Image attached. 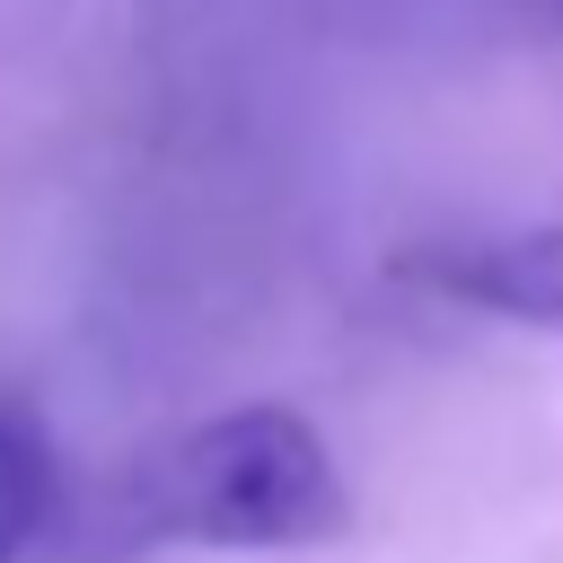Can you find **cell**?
<instances>
[{
    "instance_id": "cell-1",
    "label": "cell",
    "mask_w": 563,
    "mask_h": 563,
    "mask_svg": "<svg viewBox=\"0 0 563 563\" xmlns=\"http://www.w3.org/2000/svg\"><path fill=\"white\" fill-rule=\"evenodd\" d=\"M70 563H132L150 545L211 554H299L352 537V484L325 431L290 405H229L141 449L70 528Z\"/></svg>"
},
{
    "instance_id": "cell-2",
    "label": "cell",
    "mask_w": 563,
    "mask_h": 563,
    "mask_svg": "<svg viewBox=\"0 0 563 563\" xmlns=\"http://www.w3.org/2000/svg\"><path fill=\"white\" fill-rule=\"evenodd\" d=\"M405 273L457 308H484L501 325H537L563 334V220L537 229H493V238H457V246H422L405 255Z\"/></svg>"
},
{
    "instance_id": "cell-3",
    "label": "cell",
    "mask_w": 563,
    "mask_h": 563,
    "mask_svg": "<svg viewBox=\"0 0 563 563\" xmlns=\"http://www.w3.org/2000/svg\"><path fill=\"white\" fill-rule=\"evenodd\" d=\"M62 510V475H53V440L26 405L0 396V563H26L53 537Z\"/></svg>"
}]
</instances>
